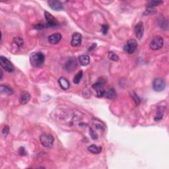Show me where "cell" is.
<instances>
[{
    "label": "cell",
    "mask_w": 169,
    "mask_h": 169,
    "mask_svg": "<svg viewBox=\"0 0 169 169\" xmlns=\"http://www.w3.org/2000/svg\"><path fill=\"white\" fill-rule=\"evenodd\" d=\"M19 154L21 155H22V156L27 155V153L26 151H25V149L24 147H21L20 148V149H19Z\"/></svg>",
    "instance_id": "obj_31"
},
{
    "label": "cell",
    "mask_w": 169,
    "mask_h": 169,
    "mask_svg": "<svg viewBox=\"0 0 169 169\" xmlns=\"http://www.w3.org/2000/svg\"><path fill=\"white\" fill-rule=\"evenodd\" d=\"M79 62L81 66H86L90 63V57L88 55H81L78 57Z\"/></svg>",
    "instance_id": "obj_16"
},
{
    "label": "cell",
    "mask_w": 169,
    "mask_h": 169,
    "mask_svg": "<svg viewBox=\"0 0 169 169\" xmlns=\"http://www.w3.org/2000/svg\"><path fill=\"white\" fill-rule=\"evenodd\" d=\"M135 36L138 39H141L143 37V32H144V27L142 22H139L134 28Z\"/></svg>",
    "instance_id": "obj_10"
},
{
    "label": "cell",
    "mask_w": 169,
    "mask_h": 169,
    "mask_svg": "<svg viewBox=\"0 0 169 169\" xmlns=\"http://www.w3.org/2000/svg\"><path fill=\"white\" fill-rule=\"evenodd\" d=\"M76 67H77V62L73 57L69 58L66 63V69L68 71H73L75 69Z\"/></svg>",
    "instance_id": "obj_13"
},
{
    "label": "cell",
    "mask_w": 169,
    "mask_h": 169,
    "mask_svg": "<svg viewBox=\"0 0 169 169\" xmlns=\"http://www.w3.org/2000/svg\"><path fill=\"white\" fill-rule=\"evenodd\" d=\"M0 91H1V93H5L6 94H8V95H11V94H13V90L12 89V88H11L10 87L5 85H1V87H0Z\"/></svg>",
    "instance_id": "obj_18"
},
{
    "label": "cell",
    "mask_w": 169,
    "mask_h": 169,
    "mask_svg": "<svg viewBox=\"0 0 169 169\" xmlns=\"http://www.w3.org/2000/svg\"><path fill=\"white\" fill-rule=\"evenodd\" d=\"M13 42L17 45L18 47H22L23 44H24V41H23V38H21V37H15V38H13Z\"/></svg>",
    "instance_id": "obj_24"
},
{
    "label": "cell",
    "mask_w": 169,
    "mask_h": 169,
    "mask_svg": "<svg viewBox=\"0 0 169 169\" xmlns=\"http://www.w3.org/2000/svg\"><path fill=\"white\" fill-rule=\"evenodd\" d=\"M0 64L2 68L8 72H13L14 71V66L12 63L3 55L0 56Z\"/></svg>",
    "instance_id": "obj_6"
},
{
    "label": "cell",
    "mask_w": 169,
    "mask_h": 169,
    "mask_svg": "<svg viewBox=\"0 0 169 169\" xmlns=\"http://www.w3.org/2000/svg\"><path fill=\"white\" fill-rule=\"evenodd\" d=\"M108 30H109V27L108 25H102V32L104 34H106L108 33Z\"/></svg>",
    "instance_id": "obj_29"
},
{
    "label": "cell",
    "mask_w": 169,
    "mask_h": 169,
    "mask_svg": "<svg viewBox=\"0 0 169 169\" xmlns=\"http://www.w3.org/2000/svg\"><path fill=\"white\" fill-rule=\"evenodd\" d=\"M89 131H90V135H91L92 140H97V139H98L99 138L98 134L95 132V131H94L93 129H92V128H90Z\"/></svg>",
    "instance_id": "obj_27"
},
{
    "label": "cell",
    "mask_w": 169,
    "mask_h": 169,
    "mask_svg": "<svg viewBox=\"0 0 169 169\" xmlns=\"http://www.w3.org/2000/svg\"><path fill=\"white\" fill-rule=\"evenodd\" d=\"M45 18L47 21V24L46 25V27H54L57 25V21L54 16L52 14L50 13L48 11L44 12Z\"/></svg>",
    "instance_id": "obj_8"
},
{
    "label": "cell",
    "mask_w": 169,
    "mask_h": 169,
    "mask_svg": "<svg viewBox=\"0 0 169 169\" xmlns=\"http://www.w3.org/2000/svg\"><path fill=\"white\" fill-rule=\"evenodd\" d=\"M138 42L135 39H129L124 46V50L128 54H133L138 48Z\"/></svg>",
    "instance_id": "obj_3"
},
{
    "label": "cell",
    "mask_w": 169,
    "mask_h": 169,
    "mask_svg": "<svg viewBox=\"0 0 169 169\" xmlns=\"http://www.w3.org/2000/svg\"><path fill=\"white\" fill-rule=\"evenodd\" d=\"M157 10L155 8H147L146 10H145L144 15H153V14H155L156 13Z\"/></svg>",
    "instance_id": "obj_26"
},
{
    "label": "cell",
    "mask_w": 169,
    "mask_h": 169,
    "mask_svg": "<svg viewBox=\"0 0 169 169\" xmlns=\"http://www.w3.org/2000/svg\"><path fill=\"white\" fill-rule=\"evenodd\" d=\"M104 84H105V83L103 81H98L96 83L92 85V87L96 90V95L98 97H103L105 95L106 92L104 89Z\"/></svg>",
    "instance_id": "obj_7"
},
{
    "label": "cell",
    "mask_w": 169,
    "mask_h": 169,
    "mask_svg": "<svg viewBox=\"0 0 169 169\" xmlns=\"http://www.w3.org/2000/svg\"><path fill=\"white\" fill-rule=\"evenodd\" d=\"M92 124H93L94 126L95 127V128L99 129V130L102 131H104L105 129V125L104 123H103L101 121H99L98 120H92Z\"/></svg>",
    "instance_id": "obj_19"
},
{
    "label": "cell",
    "mask_w": 169,
    "mask_h": 169,
    "mask_svg": "<svg viewBox=\"0 0 169 169\" xmlns=\"http://www.w3.org/2000/svg\"><path fill=\"white\" fill-rule=\"evenodd\" d=\"M165 108L164 107H162V106L159 107L158 110H157V111L155 116V118H154L155 121L159 122V121H160L161 120L163 119L164 112H165Z\"/></svg>",
    "instance_id": "obj_17"
},
{
    "label": "cell",
    "mask_w": 169,
    "mask_h": 169,
    "mask_svg": "<svg viewBox=\"0 0 169 169\" xmlns=\"http://www.w3.org/2000/svg\"><path fill=\"white\" fill-rule=\"evenodd\" d=\"M45 56L41 52H36L32 53L30 55V62L33 67L39 68L44 63Z\"/></svg>",
    "instance_id": "obj_1"
},
{
    "label": "cell",
    "mask_w": 169,
    "mask_h": 169,
    "mask_svg": "<svg viewBox=\"0 0 169 169\" xmlns=\"http://www.w3.org/2000/svg\"><path fill=\"white\" fill-rule=\"evenodd\" d=\"M44 27V26L42 24H37L36 25H34V28L36 29H42Z\"/></svg>",
    "instance_id": "obj_32"
},
{
    "label": "cell",
    "mask_w": 169,
    "mask_h": 169,
    "mask_svg": "<svg viewBox=\"0 0 169 169\" xmlns=\"http://www.w3.org/2000/svg\"><path fill=\"white\" fill-rule=\"evenodd\" d=\"M31 99V95L27 91H23L21 94L19 102L21 105H26L28 103Z\"/></svg>",
    "instance_id": "obj_14"
},
{
    "label": "cell",
    "mask_w": 169,
    "mask_h": 169,
    "mask_svg": "<svg viewBox=\"0 0 169 169\" xmlns=\"http://www.w3.org/2000/svg\"><path fill=\"white\" fill-rule=\"evenodd\" d=\"M9 132V128L8 126H5L3 128V130H2V134L5 136V137H6L7 135H8V134Z\"/></svg>",
    "instance_id": "obj_30"
},
{
    "label": "cell",
    "mask_w": 169,
    "mask_h": 169,
    "mask_svg": "<svg viewBox=\"0 0 169 169\" xmlns=\"http://www.w3.org/2000/svg\"><path fill=\"white\" fill-rule=\"evenodd\" d=\"M62 37L60 33H54L48 36V40L51 44H56L62 40Z\"/></svg>",
    "instance_id": "obj_12"
},
{
    "label": "cell",
    "mask_w": 169,
    "mask_h": 169,
    "mask_svg": "<svg viewBox=\"0 0 169 169\" xmlns=\"http://www.w3.org/2000/svg\"><path fill=\"white\" fill-rule=\"evenodd\" d=\"M88 151L93 154H99L102 151V148L101 147L97 146L96 145H91L88 147Z\"/></svg>",
    "instance_id": "obj_20"
},
{
    "label": "cell",
    "mask_w": 169,
    "mask_h": 169,
    "mask_svg": "<svg viewBox=\"0 0 169 169\" xmlns=\"http://www.w3.org/2000/svg\"><path fill=\"white\" fill-rule=\"evenodd\" d=\"M50 8L54 11H61L63 9V5L61 2L56 0H50L48 1Z\"/></svg>",
    "instance_id": "obj_11"
},
{
    "label": "cell",
    "mask_w": 169,
    "mask_h": 169,
    "mask_svg": "<svg viewBox=\"0 0 169 169\" xmlns=\"http://www.w3.org/2000/svg\"><path fill=\"white\" fill-rule=\"evenodd\" d=\"M108 58H109L110 60H112L114 62H118L119 60V57L118 55L114 53L113 52H108Z\"/></svg>",
    "instance_id": "obj_25"
},
{
    "label": "cell",
    "mask_w": 169,
    "mask_h": 169,
    "mask_svg": "<svg viewBox=\"0 0 169 169\" xmlns=\"http://www.w3.org/2000/svg\"><path fill=\"white\" fill-rule=\"evenodd\" d=\"M96 44H93L92 45V46H91V47H89V51H91L92 49H94V48L96 47Z\"/></svg>",
    "instance_id": "obj_33"
},
{
    "label": "cell",
    "mask_w": 169,
    "mask_h": 169,
    "mask_svg": "<svg viewBox=\"0 0 169 169\" xmlns=\"http://www.w3.org/2000/svg\"><path fill=\"white\" fill-rule=\"evenodd\" d=\"M105 96L109 99H114L116 97V92L113 88H111L107 92H106Z\"/></svg>",
    "instance_id": "obj_21"
},
{
    "label": "cell",
    "mask_w": 169,
    "mask_h": 169,
    "mask_svg": "<svg viewBox=\"0 0 169 169\" xmlns=\"http://www.w3.org/2000/svg\"><path fill=\"white\" fill-rule=\"evenodd\" d=\"M2 77H3V72L1 71V79H2Z\"/></svg>",
    "instance_id": "obj_34"
},
{
    "label": "cell",
    "mask_w": 169,
    "mask_h": 169,
    "mask_svg": "<svg viewBox=\"0 0 169 169\" xmlns=\"http://www.w3.org/2000/svg\"><path fill=\"white\" fill-rule=\"evenodd\" d=\"M131 96L133 97V99L134 101H135L136 105L138 106V105H140V102H141V100H140V97H139L137 95V94H135V92H133V93L131 94Z\"/></svg>",
    "instance_id": "obj_28"
},
{
    "label": "cell",
    "mask_w": 169,
    "mask_h": 169,
    "mask_svg": "<svg viewBox=\"0 0 169 169\" xmlns=\"http://www.w3.org/2000/svg\"><path fill=\"white\" fill-rule=\"evenodd\" d=\"M163 39L160 36H156L152 39L150 42V48L153 50H158L161 49L163 46Z\"/></svg>",
    "instance_id": "obj_4"
},
{
    "label": "cell",
    "mask_w": 169,
    "mask_h": 169,
    "mask_svg": "<svg viewBox=\"0 0 169 169\" xmlns=\"http://www.w3.org/2000/svg\"><path fill=\"white\" fill-rule=\"evenodd\" d=\"M58 83L60 87L63 90H68L70 87V84H69L68 80L64 77H61L59 79Z\"/></svg>",
    "instance_id": "obj_15"
},
{
    "label": "cell",
    "mask_w": 169,
    "mask_h": 169,
    "mask_svg": "<svg viewBox=\"0 0 169 169\" xmlns=\"http://www.w3.org/2000/svg\"><path fill=\"white\" fill-rule=\"evenodd\" d=\"M166 82L163 78H156L153 82V89L157 92H161L165 90Z\"/></svg>",
    "instance_id": "obj_5"
},
{
    "label": "cell",
    "mask_w": 169,
    "mask_h": 169,
    "mask_svg": "<svg viewBox=\"0 0 169 169\" xmlns=\"http://www.w3.org/2000/svg\"><path fill=\"white\" fill-rule=\"evenodd\" d=\"M82 77H83V71H79L77 74H76V75L75 76V77H73V83H75V84L76 85L79 84L81 81V79H82Z\"/></svg>",
    "instance_id": "obj_22"
},
{
    "label": "cell",
    "mask_w": 169,
    "mask_h": 169,
    "mask_svg": "<svg viewBox=\"0 0 169 169\" xmlns=\"http://www.w3.org/2000/svg\"><path fill=\"white\" fill-rule=\"evenodd\" d=\"M162 3H163V1H148L147 8H155L156 6L160 5Z\"/></svg>",
    "instance_id": "obj_23"
},
{
    "label": "cell",
    "mask_w": 169,
    "mask_h": 169,
    "mask_svg": "<svg viewBox=\"0 0 169 169\" xmlns=\"http://www.w3.org/2000/svg\"><path fill=\"white\" fill-rule=\"evenodd\" d=\"M40 141L41 144L44 147L51 148L54 142V138L52 135L47 133H43L40 136Z\"/></svg>",
    "instance_id": "obj_2"
},
{
    "label": "cell",
    "mask_w": 169,
    "mask_h": 169,
    "mask_svg": "<svg viewBox=\"0 0 169 169\" xmlns=\"http://www.w3.org/2000/svg\"><path fill=\"white\" fill-rule=\"evenodd\" d=\"M82 42V36L79 32H75L73 34L72 38H71V44L73 47L79 46L81 44Z\"/></svg>",
    "instance_id": "obj_9"
}]
</instances>
